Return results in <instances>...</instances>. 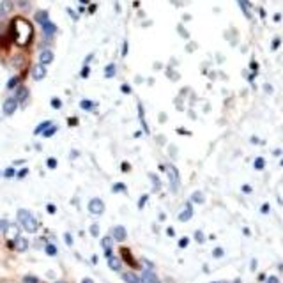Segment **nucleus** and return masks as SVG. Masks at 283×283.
Instances as JSON below:
<instances>
[{
  "mask_svg": "<svg viewBox=\"0 0 283 283\" xmlns=\"http://www.w3.org/2000/svg\"><path fill=\"white\" fill-rule=\"evenodd\" d=\"M16 221L27 234H35L39 230V221L35 220V216L29 209H18L16 211Z\"/></svg>",
  "mask_w": 283,
  "mask_h": 283,
  "instance_id": "f257e3e1",
  "label": "nucleus"
},
{
  "mask_svg": "<svg viewBox=\"0 0 283 283\" xmlns=\"http://www.w3.org/2000/svg\"><path fill=\"white\" fill-rule=\"evenodd\" d=\"M13 32H15V41L18 44H27L30 37H32V29H30L29 21L23 20V18L15 20V23H13Z\"/></svg>",
  "mask_w": 283,
  "mask_h": 283,
  "instance_id": "f03ea898",
  "label": "nucleus"
},
{
  "mask_svg": "<svg viewBox=\"0 0 283 283\" xmlns=\"http://www.w3.org/2000/svg\"><path fill=\"white\" fill-rule=\"evenodd\" d=\"M87 209H88V212H90L92 216H103V214H105V211H106V205H105V202H103L101 198L94 196V198H90V200H88Z\"/></svg>",
  "mask_w": 283,
  "mask_h": 283,
  "instance_id": "7ed1b4c3",
  "label": "nucleus"
},
{
  "mask_svg": "<svg viewBox=\"0 0 283 283\" xmlns=\"http://www.w3.org/2000/svg\"><path fill=\"white\" fill-rule=\"evenodd\" d=\"M18 105H20V103H18V99H16L15 96H13V98L4 99V103H2V113L7 115V117H11V115L18 110Z\"/></svg>",
  "mask_w": 283,
  "mask_h": 283,
  "instance_id": "20e7f679",
  "label": "nucleus"
},
{
  "mask_svg": "<svg viewBox=\"0 0 283 283\" xmlns=\"http://www.w3.org/2000/svg\"><path fill=\"white\" fill-rule=\"evenodd\" d=\"M112 239L117 243H124L127 239V230L124 225H115L112 229Z\"/></svg>",
  "mask_w": 283,
  "mask_h": 283,
  "instance_id": "39448f33",
  "label": "nucleus"
},
{
  "mask_svg": "<svg viewBox=\"0 0 283 283\" xmlns=\"http://www.w3.org/2000/svg\"><path fill=\"white\" fill-rule=\"evenodd\" d=\"M101 248H103V257L105 259H110L113 255V239H112V235H106V237H103L101 239Z\"/></svg>",
  "mask_w": 283,
  "mask_h": 283,
  "instance_id": "423d86ee",
  "label": "nucleus"
},
{
  "mask_svg": "<svg viewBox=\"0 0 283 283\" xmlns=\"http://www.w3.org/2000/svg\"><path fill=\"white\" fill-rule=\"evenodd\" d=\"M46 74H48V71H46V66H43V64H35L34 68H32V78L35 80V82H41V80L46 78Z\"/></svg>",
  "mask_w": 283,
  "mask_h": 283,
  "instance_id": "0eeeda50",
  "label": "nucleus"
},
{
  "mask_svg": "<svg viewBox=\"0 0 283 283\" xmlns=\"http://www.w3.org/2000/svg\"><path fill=\"white\" fill-rule=\"evenodd\" d=\"M108 262V267H110V271H113V273H121L122 271V259L121 257H117V255H112L110 259H106Z\"/></svg>",
  "mask_w": 283,
  "mask_h": 283,
  "instance_id": "6e6552de",
  "label": "nucleus"
},
{
  "mask_svg": "<svg viewBox=\"0 0 283 283\" xmlns=\"http://www.w3.org/2000/svg\"><path fill=\"white\" fill-rule=\"evenodd\" d=\"M41 29H43V34L46 39H52V37L59 32V29H57V25H55L53 21H46L44 25H41Z\"/></svg>",
  "mask_w": 283,
  "mask_h": 283,
  "instance_id": "1a4fd4ad",
  "label": "nucleus"
},
{
  "mask_svg": "<svg viewBox=\"0 0 283 283\" xmlns=\"http://www.w3.org/2000/svg\"><path fill=\"white\" fill-rule=\"evenodd\" d=\"M20 229H21V227H18V225L9 223V227H7V229H5V232H4V235L7 237V241H9V243H13L16 237H20Z\"/></svg>",
  "mask_w": 283,
  "mask_h": 283,
  "instance_id": "9d476101",
  "label": "nucleus"
},
{
  "mask_svg": "<svg viewBox=\"0 0 283 283\" xmlns=\"http://www.w3.org/2000/svg\"><path fill=\"white\" fill-rule=\"evenodd\" d=\"M11 246L16 249V251H27L29 249V239L27 237H23V235H20V237H16L13 243H11Z\"/></svg>",
  "mask_w": 283,
  "mask_h": 283,
  "instance_id": "9b49d317",
  "label": "nucleus"
},
{
  "mask_svg": "<svg viewBox=\"0 0 283 283\" xmlns=\"http://www.w3.org/2000/svg\"><path fill=\"white\" fill-rule=\"evenodd\" d=\"M55 59V55L52 50H41V53H39V64H43V66H46L48 68L50 64L53 62Z\"/></svg>",
  "mask_w": 283,
  "mask_h": 283,
  "instance_id": "f8f14e48",
  "label": "nucleus"
},
{
  "mask_svg": "<svg viewBox=\"0 0 283 283\" xmlns=\"http://www.w3.org/2000/svg\"><path fill=\"white\" fill-rule=\"evenodd\" d=\"M140 280H142V283H161L159 282V278L156 276V273L151 271V269H145V271L142 273Z\"/></svg>",
  "mask_w": 283,
  "mask_h": 283,
  "instance_id": "ddd939ff",
  "label": "nucleus"
},
{
  "mask_svg": "<svg viewBox=\"0 0 283 283\" xmlns=\"http://www.w3.org/2000/svg\"><path fill=\"white\" fill-rule=\"evenodd\" d=\"M121 278L124 283H142L140 276H138L137 273H133V271H124V273L121 274Z\"/></svg>",
  "mask_w": 283,
  "mask_h": 283,
  "instance_id": "4468645a",
  "label": "nucleus"
},
{
  "mask_svg": "<svg viewBox=\"0 0 283 283\" xmlns=\"http://www.w3.org/2000/svg\"><path fill=\"white\" fill-rule=\"evenodd\" d=\"M29 96H30V92H29V88L25 87V85H20V87L16 88V96H15V98L18 99V103L27 101V99H29Z\"/></svg>",
  "mask_w": 283,
  "mask_h": 283,
  "instance_id": "2eb2a0df",
  "label": "nucleus"
},
{
  "mask_svg": "<svg viewBox=\"0 0 283 283\" xmlns=\"http://www.w3.org/2000/svg\"><path fill=\"white\" fill-rule=\"evenodd\" d=\"M34 20H35V23H39V25H44L46 21H50L48 11H37L34 16Z\"/></svg>",
  "mask_w": 283,
  "mask_h": 283,
  "instance_id": "dca6fc26",
  "label": "nucleus"
},
{
  "mask_svg": "<svg viewBox=\"0 0 283 283\" xmlns=\"http://www.w3.org/2000/svg\"><path fill=\"white\" fill-rule=\"evenodd\" d=\"M18 87H20V76H18V74H15V76H11V78L7 80V85H5V88H7V90H16Z\"/></svg>",
  "mask_w": 283,
  "mask_h": 283,
  "instance_id": "f3484780",
  "label": "nucleus"
},
{
  "mask_svg": "<svg viewBox=\"0 0 283 283\" xmlns=\"http://www.w3.org/2000/svg\"><path fill=\"white\" fill-rule=\"evenodd\" d=\"M44 253L48 255V257H57V253H59V248H57L53 243H46V244H44Z\"/></svg>",
  "mask_w": 283,
  "mask_h": 283,
  "instance_id": "a211bd4d",
  "label": "nucleus"
},
{
  "mask_svg": "<svg viewBox=\"0 0 283 283\" xmlns=\"http://www.w3.org/2000/svg\"><path fill=\"white\" fill-rule=\"evenodd\" d=\"M80 108H82L83 112H92L94 108H96V103L90 101V99H82L80 101Z\"/></svg>",
  "mask_w": 283,
  "mask_h": 283,
  "instance_id": "6ab92c4d",
  "label": "nucleus"
},
{
  "mask_svg": "<svg viewBox=\"0 0 283 283\" xmlns=\"http://www.w3.org/2000/svg\"><path fill=\"white\" fill-rule=\"evenodd\" d=\"M115 74H117V64L110 62L106 68H105V76H106V78H113Z\"/></svg>",
  "mask_w": 283,
  "mask_h": 283,
  "instance_id": "aec40b11",
  "label": "nucleus"
},
{
  "mask_svg": "<svg viewBox=\"0 0 283 283\" xmlns=\"http://www.w3.org/2000/svg\"><path fill=\"white\" fill-rule=\"evenodd\" d=\"M11 9H13V2L11 0H2V4H0V15H9Z\"/></svg>",
  "mask_w": 283,
  "mask_h": 283,
  "instance_id": "412c9836",
  "label": "nucleus"
},
{
  "mask_svg": "<svg viewBox=\"0 0 283 283\" xmlns=\"http://www.w3.org/2000/svg\"><path fill=\"white\" fill-rule=\"evenodd\" d=\"M52 124H53L52 121H44V122H41L39 126H37V127L34 129V135H43V133L46 131V129H48V127L52 126Z\"/></svg>",
  "mask_w": 283,
  "mask_h": 283,
  "instance_id": "4be33fe9",
  "label": "nucleus"
},
{
  "mask_svg": "<svg viewBox=\"0 0 283 283\" xmlns=\"http://www.w3.org/2000/svg\"><path fill=\"white\" fill-rule=\"evenodd\" d=\"M16 168L15 166H7V168H5L4 172H2V177H4V179H13V177H16Z\"/></svg>",
  "mask_w": 283,
  "mask_h": 283,
  "instance_id": "5701e85b",
  "label": "nucleus"
},
{
  "mask_svg": "<svg viewBox=\"0 0 283 283\" xmlns=\"http://www.w3.org/2000/svg\"><path fill=\"white\" fill-rule=\"evenodd\" d=\"M191 214H193V211H191V205H186V209L182 211V214L179 216V220H181V221H188L191 218Z\"/></svg>",
  "mask_w": 283,
  "mask_h": 283,
  "instance_id": "b1692460",
  "label": "nucleus"
},
{
  "mask_svg": "<svg viewBox=\"0 0 283 283\" xmlns=\"http://www.w3.org/2000/svg\"><path fill=\"white\" fill-rule=\"evenodd\" d=\"M59 131V126H57V124H52V126L48 127V129H46V131L43 133V137L44 138H50V137H53L55 133Z\"/></svg>",
  "mask_w": 283,
  "mask_h": 283,
  "instance_id": "393cba45",
  "label": "nucleus"
},
{
  "mask_svg": "<svg viewBox=\"0 0 283 283\" xmlns=\"http://www.w3.org/2000/svg\"><path fill=\"white\" fill-rule=\"evenodd\" d=\"M138 117H140V121H142V126H143V131L149 133V127H147V122H145V119H143V108H142L140 103H138Z\"/></svg>",
  "mask_w": 283,
  "mask_h": 283,
  "instance_id": "a878e982",
  "label": "nucleus"
},
{
  "mask_svg": "<svg viewBox=\"0 0 283 283\" xmlns=\"http://www.w3.org/2000/svg\"><path fill=\"white\" fill-rule=\"evenodd\" d=\"M23 283H41V280L37 276H34V274H25Z\"/></svg>",
  "mask_w": 283,
  "mask_h": 283,
  "instance_id": "bb28decb",
  "label": "nucleus"
},
{
  "mask_svg": "<svg viewBox=\"0 0 283 283\" xmlns=\"http://www.w3.org/2000/svg\"><path fill=\"white\" fill-rule=\"evenodd\" d=\"M112 191L113 193H124L126 191V184L124 182H117V184L112 186Z\"/></svg>",
  "mask_w": 283,
  "mask_h": 283,
  "instance_id": "cd10ccee",
  "label": "nucleus"
},
{
  "mask_svg": "<svg viewBox=\"0 0 283 283\" xmlns=\"http://www.w3.org/2000/svg\"><path fill=\"white\" fill-rule=\"evenodd\" d=\"M50 105H52V108H55V110H60V108H62V99L60 98H52Z\"/></svg>",
  "mask_w": 283,
  "mask_h": 283,
  "instance_id": "c85d7f7f",
  "label": "nucleus"
},
{
  "mask_svg": "<svg viewBox=\"0 0 283 283\" xmlns=\"http://www.w3.org/2000/svg\"><path fill=\"white\" fill-rule=\"evenodd\" d=\"M57 165H59V161H57L55 158H48V159H46V166H48L50 170H55V168H57Z\"/></svg>",
  "mask_w": 283,
  "mask_h": 283,
  "instance_id": "c756f323",
  "label": "nucleus"
},
{
  "mask_svg": "<svg viewBox=\"0 0 283 283\" xmlns=\"http://www.w3.org/2000/svg\"><path fill=\"white\" fill-rule=\"evenodd\" d=\"M27 176H29V168H27V166L16 172V177H18V179H23V177H27Z\"/></svg>",
  "mask_w": 283,
  "mask_h": 283,
  "instance_id": "7c9ffc66",
  "label": "nucleus"
},
{
  "mask_svg": "<svg viewBox=\"0 0 283 283\" xmlns=\"http://www.w3.org/2000/svg\"><path fill=\"white\" fill-rule=\"evenodd\" d=\"M193 202H196V204H202V202H204V195H202L200 191L193 193Z\"/></svg>",
  "mask_w": 283,
  "mask_h": 283,
  "instance_id": "2f4dec72",
  "label": "nucleus"
},
{
  "mask_svg": "<svg viewBox=\"0 0 283 283\" xmlns=\"http://www.w3.org/2000/svg\"><path fill=\"white\" fill-rule=\"evenodd\" d=\"M80 76H82V78H88V76H90V68H88V66H83Z\"/></svg>",
  "mask_w": 283,
  "mask_h": 283,
  "instance_id": "473e14b6",
  "label": "nucleus"
},
{
  "mask_svg": "<svg viewBox=\"0 0 283 283\" xmlns=\"http://www.w3.org/2000/svg\"><path fill=\"white\" fill-rule=\"evenodd\" d=\"M90 235H94V237H98L99 235V225L98 223L90 225Z\"/></svg>",
  "mask_w": 283,
  "mask_h": 283,
  "instance_id": "72a5a7b5",
  "label": "nucleus"
},
{
  "mask_svg": "<svg viewBox=\"0 0 283 283\" xmlns=\"http://www.w3.org/2000/svg\"><path fill=\"white\" fill-rule=\"evenodd\" d=\"M64 243L68 244V246H73V235L69 234V232H66V234H64Z\"/></svg>",
  "mask_w": 283,
  "mask_h": 283,
  "instance_id": "f704fd0d",
  "label": "nucleus"
},
{
  "mask_svg": "<svg viewBox=\"0 0 283 283\" xmlns=\"http://www.w3.org/2000/svg\"><path fill=\"white\" fill-rule=\"evenodd\" d=\"M121 90H122V92H124V94H131V92H133V88L129 87V83H122Z\"/></svg>",
  "mask_w": 283,
  "mask_h": 283,
  "instance_id": "c9c22d12",
  "label": "nucleus"
},
{
  "mask_svg": "<svg viewBox=\"0 0 283 283\" xmlns=\"http://www.w3.org/2000/svg\"><path fill=\"white\" fill-rule=\"evenodd\" d=\"M46 211H48V214H55V212H57V207H55L53 204H48L46 205Z\"/></svg>",
  "mask_w": 283,
  "mask_h": 283,
  "instance_id": "e433bc0d",
  "label": "nucleus"
},
{
  "mask_svg": "<svg viewBox=\"0 0 283 283\" xmlns=\"http://www.w3.org/2000/svg\"><path fill=\"white\" fill-rule=\"evenodd\" d=\"M255 168H257V170H262V168H264V159H262V158H259V159L255 161Z\"/></svg>",
  "mask_w": 283,
  "mask_h": 283,
  "instance_id": "4c0bfd02",
  "label": "nucleus"
},
{
  "mask_svg": "<svg viewBox=\"0 0 283 283\" xmlns=\"http://www.w3.org/2000/svg\"><path fill=\"white\" fill-rule=\"evenodd\" d=\"M147 204V195L140 196V202H138V209H143V205Z\"/></svg>",
  "mask_w": 283,
  "mask_h": 283,
  "instance_id": "58836bf2",
  "label": "nucleus"
},
{
  "mask_svg": "<svg viewBox=\"0 0 283 283\" xmlns=\"http://www.w3.org/2000/svg\"><path fill=\"white\" fill-rule=\"evenodd\" d=\"M188 244H190V239H188V237H182V239L179 241V246H181V248H186Z\"/></svg>",
  "mask_w": 283,
  "mask_h": 283,
  "instance_id": "ea45409f",
  "label": "nucleus"
},
{
  "mask_svg": "<svg viewBox=\"0 0 283 283\" xmlns=\"http://www.w3.org/2000/svg\"><path fill=\"white\" fill-rule=\"evenodd\" d=\"M212 253H214L216 259H220V257H223V249H221V248H216L214 251H212Z\"/></svg>",
  "mask_w": 283,
  "mask_h": 283,
  "instance_id": "a19ab883",
  "label": "nucleus"
},
{
  "mask_svg": "<svg viewBox=\"0 0 283 283\" xmlns=\"http://www.w3.org/2000/svg\"><path fill=\"white\" fill-rule=\"evenodd\" d=\"M127 55V41H124L122 43V57H126Z\"/></svg>",
  "mask_w": 283,
  "mask_h": 283,
  "instance_id": "79ce46f5",
  "label": "nucleus"
},
{
  "mask_svg": "<svg viewBox=\"0 0 283 283\" xmlns=\"http://www.w3.org/2000/svg\"><path fill=\"white\" fill-rule=\"evenodd\" d=\"M68 13H69V16H71L73 20H78V15H76V13H74L73 9H68Z\"/></svg>",
  "mask_w": 283,
  "mask_h": 283,
  "instance_id": "37998d69",
  "label": "nucleus"
},
{
  "mask_svg": "<svg viewBox=\"0 0 283 283\" xmlns=\"http://www.w3.org/2000/svg\"><path fill=\"white\" fill-rule=\"evenodd\" d=\"M196 239H198V243H204V234L196 232Z\"/></svg>",
  "mask_w": 283,
  "mask_h": 283,
  "instance_id": "c03bdc74",
  "label": "nucleus"
},
{
  "mask_svg": "<svg viewBox=\"0 0 283 283\" xmlns=\"http://www.w3.org/2000/svg\"><path fill=\"white\" fill-rule=\"evenodd\" d=\"M82 283H94V280L88 278V276H85V278H82Z\"/></svg>",
  "mask_w": 283,
  "mask_h": 283,
  "instance_id": "a18cd8bd",
  "label": "nucleus"
},
{
  "mask_svg": "<svg viewBox=\"0 0 283 283\" xmlns=\"http://www.w3.org/2000/svg\"><path fill=\"white\" fill-rule=\"evenodd\" d=\"M267 283H278V278H276V276H271V278L267 280Z\"/></svg>",
  "mask_w": 283,
  "mask_h": 283,
  "instance_id": "49530a36",
  "label": "nucleus"
},
{
  "mask_svg": "<svg viewBox=\"0 0 283 283\" xmlns=\"http://www.w3.org/2000/svg\"><path fill=\"white\" fill-rule=\"evenodd\" d=\"M92 57H94V53H90V55H87V59H85V66H87L90 60H92Z\"/></svg>",
  "mask_w": 283,
  "mask_h": 283,
  "instance_id": "de8ad7c7",
  "label": "nucleus"
},
{
  "mask_svg": "<svg viewBox=\"0 0 283 283\" xmlns=\"http://www.w3.org/2000/svg\"><path fill=\"white\" fill-rule=\"evenodd\" d=\"M69 124H71V126H73V124H74V126H76V124H78V121H76V119L71 117V119H69Z\"/></svg>",
  "mask_w": 283,
  "mask_h": 283,
  "instance_id": "09e8293b",
  "label": "nucleus"
},
{
  "mask_svg": "<svg viewBox=\"0 0 283 283\" xmlns=\"http://www.w3.org/2000/svg\"><path fill=\"white\" fill-rule=\"evenodd\" d=\"M280 46V39H274V44H273V50H276Z\"/></svg>",
  "mask_w": 283,
  "mask_h": 283,
  "instance_id": "8fccbe9b",
  "label": "nucleus"
},
{
  "mask_svg": "<svg viewBox=\"0 0 283 283\" xmlns=\"http://www.w3.org/2000/svg\"><path fill=\"white\" fill-rule=\"evenodd\" d=\"M122 168H124L122 172H129V170H127V168H129V165H127V163H122Z\"/></svg>",
  "mask_w": 283,
  "mask_h": 283,
  "instance_id": "3c124183",
  "label": "nucleus"
},
{
  "mask_svg": "<svg viewBox=\"0 0 283 283\" xmlns=\"http://www.w3.org/2000/svg\"><path fill=\"white\" fill-rule=\"evenodd\" d=\"M80 2H82V4H83V5H87V4H88V2H90V0H80Z\"/></svg>",
  "mask_w": 283,
  "mask_h": 283,
  "instance_id": "603ef678",
  "label": "nucleus"
},
{
  "mask_svg": "<svg viewBox=\"0 0 283 283\" xmlns=\"http://www.w3.org/2000/svg\"><path fill=\"white\" fill-rule=\"evenodd\" d=\"M55 283H66V282H55Z\"/></svg>",
  "mask_w": 283,
  "mask_h": 283,
  "instance_id": "864d4df0",
  "label": "nucleus"
},
{
  "mask_svg": "<svg viewBox=\"0 0 283 283\" xmlns=\"http://www.w3.org/2000/svg\"><path fill=\"white\" fill-rule=\"evenodd\" d=\"M0 177H2V170H0Z\"/></svg>",
  "mask_w": 283,
  "mask_h": 283,
  "instance_id": "5fc2aeb1",
  "label": "nucleus"
}]
</instances>
